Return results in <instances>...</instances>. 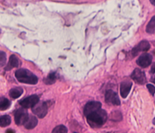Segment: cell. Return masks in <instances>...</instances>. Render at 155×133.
Returning <instances> with one entry per match:
<instances>
[{
    "label": "cell",
    "instance_id": "7402d4cb",
    "mask_svg": "<svg viewBox=\"0 0 155 133\" xmlns=\"http://www.w3.org/2000/svg\"><path fill=\"white\" fill-rule=\"evenodd\" d=\"M147 88H148V91H149V92H150L151 94L152 95H154L155 94V87L154 86V85H147Z\"/></svg>",
    "mask_w": 155,
    "mask_h": 133
},
{
    "label": "cell",
    "instance_id": "6da1fadb",
    "mask_svg": "<svg viewBox=\"0 0 155 133\" xmlns=\"http://www.w3.org/2000/svg\"><path fill=\"white\" fill-rule=\"evenodd\" d=\"M88 122L92 127H100L107 122V113L103 110H98L87 116Z\"/></svg>",
    "mask_w": 155,
    "mask_h": 133
},
{
    "label": "cell",
    "instance_id": "484cf974",
    "mask_svg": "<svg viewBox=\"0 0 155 133\" xmlns=\"http://www.w3.org/2000/svg\"><path fill=\"white\" fill-rule=\"evenodd\" d=\"M152 82H154V83L155 84V76H154V78L153 79H152Z\"/></svg>",
    "mask_w": 155,
    "mask_h": 133
},
{
    "label": "cell",
    "instance_id": "44dd1931",
    "mask_svg": "<svg viewBox=\"0 0 155 133\" xmlns=\"http://www.w3.org/2000/svg\"><path fill=\"white\" fill-rule=\"evenodd\" d=\"M6 62V55L3 51H0V67L5 65Z\"/></svg>",
    "mask_w": 155,
    "mask_h": 133
},
{
    "label": "cell",
    "instance_id": "d4e9b609",
    "mask_svg": "<svg viewBox=\"0 0 155 133\" xmlns=\"http://www.w3.org/2000/svg\"><path fill=\"white\" fill-rule=\"evenodd\" d=\"M150 2H151V3L152 4V5H155V0H150Z\"/></svg>",
    "mask_w": 155,
    "mask_h": 133
},
{
    "label": "cell",
    "instance_id": "ba28073f",
    "mask_svg": "<svg viewBox=\"0 0 155 133\" xmlns=\"http://www.w3.org/2000/svg\"><path fill=\"white\" fill-rule=\"evenodd\" d=\"M132 78L140 85H144L145 83H146L147 81L145 72L138 69H135L133 71L132 74Z\"/></svg>",
    "mask_w": 155,
    "mask_h": 133
},
{
    "label": "cell",
    "instance_id": "83f0119b",
    "mask_svg": "<svg viewBox=\"0 0 155 133\" xmlns=\"http://www.w3.org/2000/svg\"><path fill=\"white\" fill-rule=\"evenodd\" d=\"M107 133H113V132H107Z\"/></svg>",
    "mask_w": 155,
    "mask_h": 133
},
{
    "label": "cell",
    "instance_id": "603a6c76",
    "mask_svg": "<svg viewBox=\"0 0 155 133\" xmlns=\"http://www.w3.org/2000/svg\"><path fill=\"white\" fill-rule=\"evenodd\" d=\"M151 74H154V73H155V62L154 63L153 65H152L151 69Z\"/></svg>",
    "mask_w": 155,
    "mask_h": 133
},
{
    "label": "cell",
    "instance_id": "277c9868",
    "mask_svg": "<svg viewBox=\"0 0 155 133\" xmlns=\"http://www.w3.org/2000/svg\"><path fill=\"white\" fill-rule=\"evenodd\" d=\"M38 102H39V97L37 95H31L30 97L21 100L19 102V104L22 107L28 109V108H32L33 107H34Z\"/></svg>",
    "mask_w": 155,
    "mask_h": 133
},
{
    "label": "cell",
    "instance_id": "ffe728a7",
    "mask_svg": "<svg viewBox=\"0 0 155 133\" xmlns=\"http://www.w3.org/2000/svg\"><path fill=\"white\" fill-rule=\"evenodd\" d=\"M110 118L112 120H114V121H119V120L122 119V114L119 111H115V112H113L111 113Z\"/></svg>",
    "mask_w": 155,
    "mask_h": 133
},
{
    "label": "cell",
    "instance_id": "8992f818",
    "mask_svg": "<svg viewBox=\"0 0 155 133\" xmlns=\"http://www.w3.org/2000/svg\"><path fill=\"white\" fill-rule=\"evenodd\" d=\"M105 100L107 104H111L113 105L119 106L121 102L117 94L112 90H108L105 94Z\"/></svg>",
    "mask_w": 155,
    "mask_h": 133
},
{
    "label": "cell",
    "instance_id": "e0dca14e",
    "mask_svg": "<svg viewBox=\"0 0 155 133\" xmlns=\"http://www.w3.org/2000/svg\"><path fill=\"white\" fill-rule=\"evenodd\" d=\"M146 31L148 34H153L155 32V15L152 17L151 21L147 25Z\"/></svg>",
    "mask_w": 155,
    "mask_h": 133
},
{
    "label": "cell",
    "instance_id": "ac0fdd59",
    "mask_svg": "<svg viewBox=\"0 0 155 133\" xmlns=\"http://www.w3.org/2000/svg\"><path fill=\"white\" fill-rule=\"evenodd\" d=\"M56 77L55 73H50L47 78L44 79L45 84H47V85H52V84H53L56 81Z\"/></svg>",
    "mask_w": 155,
    "mask_h": 133
},
{
    "label": "cell",
    "instance_id": "5b68a950",
    "mask_svg": "<svg viewBox=\"0 0 155 133\" xmlns=\"http://www.w3.org/2000/svg\"><path fill=\"white\" fill-rule=\"evenodd\" d=\"M28 115L27 110L24 109H19L15 113V123L18 126L24 125L26 123L27 119H28Z\"/></svg>",
    "mask_w": 155,
    "mask_h": 133
},
{
    "label": "cell",
    "instance_id": "4fadbf2b",
    "mask_svg": "<svg viewBox=\"0 0 155 133\" xmlns=\"http://www.w3.org/2000/svg\"><path fill=\"white\" fill-rule=\"evenodd\" d=\"M19 59L15 55H12L9 58V62L8 63L7 66L5 67V70H10L13 68L18 67L19 66Z\"/></svg>",
    "mask_w": 155,
    "mask_h": 133
},
{
    "label": "cell",
    "instance_id": "4316f807",
    "mask_svg": "<svg viewBox=\"0 0 155 133\" xmlns=\"http://www.w3.org/2000/svg\"><path fill=\"white\" fill-rule=\"evenodd\" d=\"M153 124L155 125V118L153 119Z\"/></svg>",
    "mask_w": 155,
    "mask_h": 133
},
{
    "label": "cell",
    "instance_id": "9c48e42d",
    "mask_svg": "<svg viewBox=\"0 0 155 133\" xmlns=\"http://www.w3.org/2000/svg\"><path fill=\"white\" fill-rule=\"evenodd\" d=\"M150 43H148L147 40H142V41L138 43L136 47L133 48L132 51V54L133 56H135L138 55V53L148 51L150 49Z\"/></svg>",
    "mask_w": 155,
    "mask_h": 133
},
{
    "label": "cell",
    "instance_id": "7a4b0ae2",
    "mask_svg": "<svg viewBox=\"0 0 155 133\" xmlns=\"http://www.w3.org/2000/svg\"><path fill=\"white\" fill-rule=\"evenodd\" d=\"M15 78L21 83L35 85L37 83L38 79L35 75L25 69H20L15 72Z\"/></svg>",
    "mask_w": 155,
    "mask_h": 133
},
{
    "label": "cell",
    "instance_id": "5bb4252c",
    "mask_svg": "<svg viewBox=\"0 0 155 133\" xmlns=\"http://www.w3.org/2000/svg\"><path fill=\"white\" fill-rule=\"evenodd\" d=\"M23 94V89L21 88H15L11 89L9 91V95L10 97L13 99L18 98L21 97V95Z\"/></svg>",
    "mask_w": 155,
    "mask_h": 133
},
{
    "label": "cell",
    "instance_id": "9a60e30c",
    "mask_svg": "<svg viewBox=\"0 0 155 133\" xmlns=\"http://www.w3.org/2000/svg\"><path fill=\"white\" fill-rule=\"evenodd\" d=\"M12 119L11 117L8 115H4V116H0V126L1 127H6L11 124Z\"/></svg>",
    "mask_w": 155,
    "mask_h": 133
},
{
    "label": "cell",
    "instance_id": "cb8c5ba5",
    "mask_svg": "<svg viewBox=\"0 0 155 133\" xmlns=\"http://www.w3.org/2000/svg\"><path fill=\"white\" fill-rule=\"evenodd\" d=\"M6 133H15V131L12 129H8L6 131Z\"/></svg>",
    "mask_w": 155,
    "mask_h": 133
},
{
    "label": "cell",
    "instance_id": "7c38bea8",
    "mask_svg": "<svg viewBox=\"0 0 155 133\" xmlns=\"http://www.w3.org/2000/svg\"><path fill=\"white\" fill-rule=\"evenodd\" d=\"M37 119L34 116H29L24 126L27 129H32L36 127L37 125Z\"/></svg>",
    "mask_w": 155,
    "mask_h": 133
},
{
    "label": "cell",
    "instance_id": "8fae6325",
    "mask_svg": "<svg viewBox=\"0 0 155 133\" xmlns=\"http://www.w3.org/2000/svg\"><path fill=\"white\" fill-rule=\"evenodd\" d=\"M132 87V83L130 81H123L120 85V94L122 97L126 98Z\"/></svg>",
    "mask_w": 155,
    "mask_h": 133
},
{
    "label": "cell",
    "instance_id": "d6986e66",
    "mask_svg": "<svg viewBox=\"0 0 155 133\" xmlns=\"http://www.w3.org/2000/svg\"><path fill=\"white\" fill-rule=\"evenodd\" d=\"M52 133H68V129L66 126L60 125L54 128Z\"/></svg>",
    "mask_w": 155,
    "mask_h": 133
},
{
    "label": "cell",
    "instance_id": "30bf717a",
    "mask_svg": "<svg viewBox=\"0 0 155 133\" xmlns=\"http://www.w3.org/2000/svg\"><path fill=\"white\" fill-rule=\"evenodd\" d=\"M152 56L149 53H144L137 60V63L142 68H147L151 64Z\"/></svg>",
    "mask_w": 155,
    "mask_h": 133
},
{
    "label": "cell",
    "instance_id": "52a82bcc",
    "mask_svg": "<svg viewBox=\"0 0 155 133\" xmlns=\"http://www.w3.org/2000/svg\"><path fill=\"white\" fill-rule=\"evenodd\" d=\"M100 108H101V104L100 102H98V101H91V102H88L85 105V108H84V113L87 116L91 113L100 110Z\"/></svg>",
    "mask_w": 155,
    "mask_h": 133
},
{
    "label": "cell",
    "instance_id": "2e32d148",
    "mask_svg": "<svg viewBox=\"0 0 155 133\" xmlns=\"http://www.w3.org/2000/svg\"><path fill=\"white\" fill-rule=\"evenodd\" d=\"M11 106V102L7 98L0 97V110H5L9 109Z\"/></svg>",
    "mask_w": 155,
    "mask_h": 133
},
{
    "label": "cell",
    "instance_id": "3957f363",
    "mask_svg": "<svg viewBox=\"0 0 155 133\" xmlns=\"http://www.w3.org/2000/svg\"><path fill=\"white\" fill-rule=\"evenodd\" d=\"M32 111L39 118H43L48 112V106L46 102H38L32 107Z\"/></svg>",
    "mask_w": 155,
    "mask_h": 133
}]
</instances>
